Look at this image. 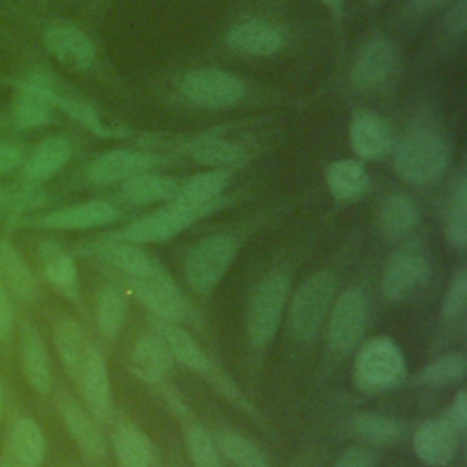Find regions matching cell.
Here are the masks:
<instances>
[{
	"label": "cell",
	"instance_id": "6da1fadb",
	"mask_svg": "<svg viewBox=\"0 0 467 467\" xmlns=\"http://www.w3.org/2000/svg\"><path fill=\"white\" fill-rule=\"evenodd\" d=\"M451 164V146L445 135L431 124L410 128L394 151V170L409 186L438 182Z\"/></svg>",
	"mask_w": 467,
	"mask_h": 467
},
{
	"label": "cell",
	"instance_id": "7a4b0ae2",
	"mask_svg": "<svg viewBox=\"0 0 467 467\" xmlns=\"http://www.w3.org/2000/svg\"><path fill=\"white\" fill-rule=\"evenodd\" d=\"M354 383L365 392L394 389L405 379V358L400 347L385 336L359 345L354 359Z\"/></svg>",
	"mask_w": 467,
	"mask_h": 467
},
{
	"label": "cell",
	"instance_id": "3957f363",
	"mask_svg": "<svg viewBox=\"0 0 467 467\" xmlns=\"http://www.w3.org/2000/svg\"><path fill=\"white\" fill-rule=\"evenodd\" d=\"M290 292V279L283 270H275L261 279L248 305L246 330L255 348H265L277 334L283 310Z\"/></svg>",
	"mask_w": 467,
	"mask_h": 467
},
{
	"label": "cell",
	"instance_id": "277c9868",
	"mask_svg": "<svg viewBox=\"0 0 467 467\" xmlns=\"http://www.w3.org/2000/svg\"><path fill=\"white\" fill-rule=\"evenodd\" d=\"M336 296V279L330 272H316L296 290L288 308V328L299 341L312 339L323 325Z\"/></svg>",
	"mask_w": 467,
	"mask_h": 467
},
{
	"label": "cell",
	"instance_id": "5b68a950",
	"mask_svg": "<svg viewBox=\"0 0 467 467\" xmlns=\"http://www.w3.org/2000/svg\"><path fill=\"white\" fill-rule=\"evenodd\" d=\"M215 212V208H193L170 201V204L137 219L135 223L119 230L111 241L130 243V244H148L161 243L175 237L182 230L190 228L202 217Z\"/></svg>",
	"mask_w": 467,
	"mask_h": 467
},
{
	"label": "cell",
	"instance_id": "8992f818",
	"mask_svg": "<svg viewBox=\"0 0 467 467\" xmlns=\"http://www.w3.org/2000/svg\"><path fill=\"white\" fill-rule=\"evenodd\" d=\"M237 254V241L226 234H213L195 243L186 257L184 275L195 294H210L228 272Z\"/></svg>",
	"mask_w": 467,
	"mask_h": 467
},
{
	"label": "cell",
	"instance_id": "52a82bcc",
	"mask_svg": "<svg viewBox=\"0 0 467 467\" xmlns=\"http://www.w3.org/2000/svg\"><path fill=\"white\" fill-rule=\"evenodd\" d=\"M155 334L164 341L170 354L175 361L182 363L186 368L201 374L206 378L223 396H226L232 401H239L241 394L235 389V385L226 378V374L215 367V363L208 358V354L197 345V341L177 323L153 319Z\"/></svg>",
	"mask_w": 467,
	"mask_h": 467
},
{
	"label": "cell",
	"instance_id": "ba28073f",
	"mask_svg": "<svg viewBox=\"0 0 467 467\" xmlns=\"http://www.w3.org/2000/svg\"><path fill=\"white\" fill-rule=\"evenodd\" d=\"M400 73V55L394 42L383 35L367 40L350 66V84L363 93L389 88Z\"/></svg>",
	"mask_w": 467,
	"mask_h": 467
},
{
	"label": "cell",
	"instance_id": "9c48e42d",
	"mask_svg": "<svg viewBox=\"0 0 467 467\" xmlns=\"http://www.w3.org/2000/svg\"><path fill=\"white\" fill-rule=\"evenodd\" d=\"M328 314V348L339 356H345L359 347L370 314V305L363 290L348 288L339 294Z\"/></svg>",
	"mask_w": 467,
	"mask_h": 467
},
{
	"label": "cell",
	"instance_id": "30bf717a",
	"mask_svg": "<svg viewBox=\"0 0 467 467\" xmlns=\"http://www.w3.org/2000/svg\"><path fill=\"white\" fill-rule=\"evenodd\" d=\"M179 88L186 100L212 109L234 106L246 93V86L237 75L219 67L190 69L182 75Z\"/></svg>",
	"mask_w": 467,
	"mask_h": 467
},
{
	"label": "cell",
	"instance_id": "8fae6325",
	"mask_svg": "<svg viewBox=\"0 0 467 467\" xmlns=\"http://www.w3.org/2000/svg\"><path fill=\"white\" fill-rule=\"evenodd\" d=\"M431 272V261L420 248L398 250L383 272L381 292L389 301H403L429 283Z\"/></svg>",
	"mask_w": 467,
	"mask_h": 467
},
{
	"label": "cell",
	"instance_id": "7c38bea8",
	"mask_svg": "<svg viewBox=\"0 0 467 467\" xmlns=\"http://www.w3.org/2000/svg\"><path fill=\"white\" fill-rule=\"evenodd\" d=\"M130 286L135 297L157 317L162 321H182L188 317L190 308L181 288L171 281V277L161 270L153 275L130 279Z\"/></svg>",
	"mask_w": 467,
	"mask_h": 467
},
{
	"label": "cell",
	"instance_id": "4fadbf2b",
	"mask_svg": "<svg viewBox=\"0 0 467 467\" xmlns=\"http://www.w3.org/2000/svg\"><path fill=\"white\" fill-rule=\"evenodd\" d=\"M460 432L445 416L423 421L412 436V447L418 458L429 465H447L460 449Z\"/></svg>",
	"mask_w": 467,
	"mask_h": 467
},
{
	"label": "cell",
	"instance_id": "5bb4252c",
	"mask_svg": "<svg viewBox=\"0 0 467 467\" xmlns=\"http://www.w3.org/2000/svg\"><path fill=\"white\" fill-rule=\"evenodd\" d=\"M46 49L66 67L88 71L97 58L93 40L77 26L55 24L44 33Z\"/></svg>",
	"mask_w": 467,
	"mask_h": 467
},
{
	"label": "cell",
	"instance_id": "9a60e30c",
	"mask_svg": "<svg viewBox=\"0 0 467 467\" xmlns=\"http://www.w3.org/2000/svg\"><path fill=\"white\" fill-rule=\"evenodd\" d=\"M348 140L361 161L385 159L394 146L389 124L370 109L354 111L348 124Z\"/></svg>",
	"mask_w": 467,
	"mask_h": 467
},
{
	"label": "cell",
	"instance_id": "2e32d148",
	"mask_svg": "<svg viewBox=\"0 0 467 467\" xmlns=\"http://www.w3.org/2000/svg\"><path fill=\"white\" fill-rule=\"evenodd\" d=\"M159 157L135 150H111L99 155L88 168V179L93 184L124 182L135 175L151 171L159 164Z\"/></svg>",
	"mask_w": 467,
	"mask_h": 467
},
{
	"label": "cell",
	"instance_id": "e0dca14e",
	"mask_svg": "<svg viewBox=\"0 0 467 467\" xmlns=\"http://www.w3.org/2000/svg\"><path fill=\"white\" fill-rule=\"evenodd\" d=\"M224 42L232 51L244 57H270L283 47L285 36L275 24L261 18H250L232 26Z\"/></svg>",
	"mask_w": 467,
	"mask_h": 467
},
{
	"label": "cell",
	"instance_id": "ac0fdd59",
	"mask_svg": "<svg viewBox=\"0 0 467 467\" xmlns=\"http://www.w3.org/2000/svg\"><path fill=\"white\" fill-rule=\"evenodd\" d=\"M57 88L44 75H35L20 84L13 106V117L20 128H36L51 120L53 97Z\"/></svg>",
	"mask_w": 467,
	"mask_h": 467
},
{
	"label": "cell",
	"instance_id": "d6986e66",
	"mask_svg": "<svg viewBox=\"0 0 467 467\" xmlns=\"http://www.w3.org/2000/svg\"><path fill=\"white\" fill-rule=\"evenodd\" d=\"M78 379L82 385V394L89 409V414L99 421H108L113 412V401L108 367L99 350L89 348Z\"/></svg>",
	"mask_w": 467,
	"mask_h": 467
},
{
	"label": "cell",
	"instance_id": "ffe728a7",
	"mask_svg": "<svg viewBox=\"0 0 467 467\" xmlns=\"http://www.w3.org/2000/svg\"><path fill=\"white\" fill-rule=\"evenodd\" d=\"M119 212L106 201H88L44 215L38 224L47 230H88L111 224Z\"/></svg>",
	"mask_w": 467,
	"mask_h": 467
},
{
	"label": "cell",
	"instance_id": "44dd1931",
	"mask_svg": "<svg viewBox=\"0 0 467 467\" xmlns=\"http://www.w3.org/2000/svg\"><path fill=\"white\" fill-rule=\"evenodd\" d=\"M58 410L77 447L91 460L102 458L106 454V441L93 416L66 394L58 398Z\"/></svg>",
	"mask_w": 467,
	"mask_h": 467
},
{
	"label": "cell",
	"instance_id": "7402d4cb",
	"mask_svg": "<svg viewBox=\"0 0 467 467\" xmlns=\"http://www.w3.org/2000/svg\"><path fill=\"white\" fill-rule=\"evenodd\" d=\"M232 179V170L212 168L201 171L179 186L173 202L193 208H219L223 204V193Z\"/></svg>",
	"mask_w": 467,
	"mask_h": 467
},
{
	"label": "cell",
	"instance_id": "603a6c76",
	"mask_svg": "<svg viewBox=\"0 0 467 467\" xmlns=\"http://www.w3.org/2000/svg\"><path fill=\"white\" fill-rule=\"evenodd\" d=\"M20 361L31 389L47 394L51 390V361L40 332L31 323H24L20 328Z\"/></svg>",
	"mask_w": 467,
	"mask_h": 467
},
{
	"label": "cell",
	"instance_id": "cb8c5ba5",
	"mask_svg": "<svg viewBox=\"0 0 467 467\" xmlns=\"http://www.w3.org/2000/svg\"><path fill=\"white\" fill-rule=\"evenodd\" d=\"M173 356L157 334H148L137 339L131 354L133 374L148 385L164 381L173 367Z\"/></svg>",
	"mask_w": 467,
	"mask_h": 467
},
{
	"label": "cell",
	"instance_id": "d4e9b609",
	"mask_svg": "<svg viewBox=\"0 0 467 467\" xmlns=\"http://www.w3.org/2000/svg\"><path fill=\"white\" fill-rule=\"evenodd\" d=\"M420 223V208L407 193L389 195L378 212V230L383 239L394 243L407 237Z\"/></svg>",
	"mask_w": 467,
	"mask_h": 467
},
{
	"label": "cell",
	"instance_id": "484cf974",
	"mask_svg": "<svg viewBox=\"0 0 467 467\" xmlns=\"http://www.w3.org/2000/svg\"><path fill=\"white\" fill-rule=\"evenodd\" d=\"M325 179L332 197L341 202L358 201L370 188V179L365 166L354 159L334 161L327 168Z\"/></svg>",
	"mask_w": 467,
	"mask_h": 467
},
{
	"label": "cell",
	"instance_id": "4316f807",
	"mask_svg": "<svg viewBox=\"0 0 467 467\" xmlns=\"http://www.w3.org/2000/svg\"><path fill=\"white\" fill-rule=\"evenodd\" d=\"M119 467H153L155 449L150 436L131 421L120 423L113 434Z\"/></svg>",
	"mask_w": 467,
	"mask_h": 467
},
{
	"label": "cell",
	"instance_id": "83f0119b",
	"mask_svg": "<svg viewBox=\"0 0 467 467\" xmlns=\"http://www.w3.org/2000/svg\"><path fill=\"white\" fill-rule=\"evenodd\" d=\"M186 153L201 164L232 170L246 162L248 155L241 144L215 135H202L186 144Z\"/></svg>",
	"mask_w": 467,
	"mask_h": 467
},
{
	"label": "cell",
	"instance_id": "f1b7e54d",
	"mask_svg": "<svg viewBox=\"0 0 467 467\" xmlns=\"http://www.w3.org/2000/svg\"><path fill=\"white\" fill-rule=\"evenodd\" d=\"M99 254L104 261H108V265L120 270L130 279L148 277L162 270V266L146 250L130 243L111 241L109 244H104Z\"/></svg>",
	"mask_w": 467,
	"mask_h": 467
},
{
	"label": "cell",
	"instance_id": "f546056e",
	"mask_svg": "<svg viewBox=\"0 0 467 467\" xmlns=\"http://www.w3.org/2000/svg\"><path fill=\"white\" fill-rule=\"evenodd\" d=\"M9 451L18 467H40L46 454V440L35 420L18 418L13 423Z\"/></svg>",
	"mask_w": 467,
	"mask_h": 467
},
{
	"label": "cell",
	"instance_id": "4dcf8cb0",
	"mask_svg": "<svg viewBox=\"0 0 467 467\" xmlns=\"http://www.w3.org/2000/svg\"><path fill=\"white\" fill-rule=\"evenodd\" d=\"M179 190V184L166 177L155 173H140L124 182H120V197L137 206L155 204V202H170Z\"/></svg>",
	"mask_w": 467,
	"mask_h": 467
},
{
	"label": "cell",
	"instance_id": "1f68e13d",
	"mask_svg": "<svg viewBox=\"0 0 467 467\" xmlns=\"http://www.w3.org/2000/svg\"><path fill=\"white\" fill-rule=\"evenodd\" d=\"M0 281L18 299L27 301L36 294L31 268L7 239H0Z\"/></svg>",
	"mask_w": 467,
	"mask_h": 467
},
{
	"label": "cell",
	"instance_id": "d6a6232c",
	"mask_svg": "<svg viewBox=\"0 0 467 467\" xmlns=\"http://www.w3.org/2000/svg\"><path fill=\"white\" fill-rule=\"evenodd\" d=\"M71 157V144L64 137L42 140L26 162V179L38 184L51 179Z\"/></svg>",
	"mask_w": 467,
	"mask_h": 467
},
{
	"label": "cell",
	"instance_id": "836d02e7",
	"mask_svg": "<svg viewBox=\"0 0 467 467\" xmlns=\"http://www.w3.org/2000/svg\"><path fill=\"white\" fill-rule=\"evenodd\" d=\"M55 348L64 370L71 378L78 379L82 367L86 363L89 347H88L82 327L75 319H62L55 327Z\"/></svg>",
	"mask_w": 467,
	"mask_h": 467
},
{
	"label": "cell",
	"instance_id": "e575fe53",
	"mask_svg": "<svg viewBox=\"0 0 467 467\" xmlns=\"http://www.w3.org/2000/svg\"><path fill=\"white\" fill-rule=\"evenodd\" d=\"M126 316H128L126 294L115 285L102 286L95 305V317H97L99 330L109 339L117 337L124 327Z\"/></svg>",
	"mask_w": 467,
	"mask_h": 467
},
{
	"label": "cell",
	"instance_id": "d590c367",
	"mask_svg": "<svg viewBox=\"0 0 467 467\" xmlns=\"http://www.w3.org/2000/svg\"><path fill=\"white\" fill-rule=\"evenodd\" d=\"M46 279L67 297H75L78 290V270L73 257L55 244H47L42 254Z\"/></svg>",
	"mask_w": 467,
	"mask_h": 467
},
{
	"label": "cell",
	"instance_id": "8d00e7d4",
	"mask_svg": "<svg viewBox=\"0 0 467 467\" xmlns=\"http://www.w3.org/2000/svg\"><path fill=\"white\" fill-rule=\"evenodd\" d=\"M352 429L359 438H363L368 443H376V445H389V443L400 441V440H403L405 431H407L405 423H401L394 418L372 414V412L358 414L352 420Z\"/></svg>",
	"mask_w": 467,
	"mask_h": 467
},
{
	"label": "cell",
	"instance_id": "74e56055",
	"mask_svg": "<svg viewBox=\"0 0 467 467\" xmlns=\"http://www.w3.org/2000/svg\"><path fill=\"white\" fill-rule=\"evenodd\" d=\"M215 441L219 452L224 454L235 467H270L265 452L241 432L219 431Z\"/></svg>",
	"mask_w": 467,
	"mask_h": 467
},
{
	"label": "cell",
	"instance_id": "f35d334b",
	"mask_svg": "<svg viewBox=\"0 0 467 467\" xmlns=\"http://www.w3.org/2000/svg\"><path fill=\"white\" fill-rule=\"evenodd\" d=\"M445 235L452 248L463 250L467 244V179L462 173L454 184L445 215Z\"/></svg>",
	"mask_w": 467,
	"mask_h": 467
},
{
	"label": "cell",
	"instance_id": "ab89813d",
	"mask_svg": "<svg viewBox=\"0 0 467 467\" xmlns=\"http://www.w3.org/2000/svg\"><path fill=\"white\" fill-rule=\"evenodd\" d=\"M467 370V358L460 352H451L436 361L423 367L418 374L420 383L423 385H451L454 381H460L465 376Z\"/></svg>",
	"mask_w": 467,
	"mask_h": 467
},
{
	"label": "cell",
	"instance_id": "60d3db41",
	"mask_svg": "<svg viewBox=\"0 0 467 467\" xmlns=\"http://www.w3.org/2000/svg\"><path fill=\"white\" fill-rule=\"evenodd\" d=\"M53 106H58L62 111H66L71 119H75L77 122H80L88 131L99 135V137H120L126 135L122 131H115L111 128H108L102 119L99 117V113L86 102L77 100V99H69V97H62L58 93H55L53 97Z\"/></svg>",
	"mask_w": 467,
	"mask_h": 467
},
{
	"label": "cell",
	"instance_id": "b9f144b4",
	"mask_svg": "<svg viewBox=\"0 0 467 467\" xmlns=\"http://www.w3.org/2000/svg\"><path fill=\"white\" fill-rule=\"evenodd\" d=\"M186 451L195 467H223L217 441L199 425H190L184 432Z\"/></svg>",
	"mask_w": 467,
	"mask_h": 467
},
{
	"label": "cell",
	"instance_id": "7bdbcfd3",
	"mask_svg": "<svg viewBox=\"0 0 467 467\" xmlns=\"http://www.w3.org/2000/svg\"><path fill=\"white\" fill-rule=\"evenodd\" d=\"M467 306V270L460 268L445 292L443 305H441V314L445 319H456L465 312Z\"/></svg>",
	"mask_w": 467,
	"mask_h": 467
},
{
	"label": "cell",
	"instance_id": "ee69618b",
	"mask_svg": "<svg viewBox=\"0 0 467 467\" xmlns=\"http://www.w3.org/2000/svg\"><path fill=\"white\" fill-rule=\"evenodd\" d=\"M443 29L452 38H462L467 31V0H454L443 16Z\"/></svg>",
	"mask_w": 467,
	"mask_h": 467
},
{
	"label": "cell",
	"instance_id": "f6af8a7d",
	"mask_svg": "<svg viewBox=\"0 0 467 467\" xmlns=\"http://www.w3.org/2000/svg\"><path fill=\"white\" fill-rule=\"evenodd\" d=\"M332 467H376V458L367 447L352 445L337 456Z\"/></svg>",
	"mask_w": 467,
	"mask_h": 467
},
{
	"label": "cell",
	"instance_id": "bcb514c9",
	"mask_svg": "<svg viewBox=\"0 0 467 467\" xmlns=\"http://www.w3.org/2000/svg\"><path fill=\"white\" fill-rule=\"evenodd\" d=\"M35 202H38V195L31 188H24V190L9 188L7 192H0V208L20 210L26 206H33Z\"/></svg>",
	"mask_w": 467,
	"mask_h": 467
},
{
	"label": "cell",
	"instance_id": "7dc6e473",
	"mask_svg": "<svg viewBox=\"0 0 467 467\" xmlns=\"http://www.w3.org/2000/svg\"><path fill=\"white\" fill-rule=\"evenodd\" d=\"M460 432L465 431L467 427V392L465 390H460L456 394V398L452 400L451 407L445 410L443 414Z\"/></svg>",
	"mask_w": 467,
	"mask_h": 467
},
{
	"label": "cell",
	"instance_id": "c3c4849f",
	"mask_svg": "<svg viewBox=\"0 0 467 467\" xmlns=\"http://www.w3.org/2000/svg\"><path fill=\"white\" fill-rule=\"evenodd\" d=\"M15 312L11 306V297L7 288L0 281V341H5L13 332Z\"/></svg>",
	"mask_w": 467,
	"mask_h": 467
},
{
	"label": "cell",
	"instance_id": "681fc988",
	"mask_svg": "<svg viewBox=\"0 0 467 467\" xmlns=\"http://www.w3.org/2000/svg\"><path fill=\"white\" fill-rule=\"evenodd\" d=\"M20 164V153L16 148L0 142V175L13 171Z\"/></svg>",
	"mask_w": 467,
	"mask_h": 467
},
{
	"label": "cell",
	"instance_id": "f907efd6",
	"mask_svg": "<svg viewBox=\"0 0 467 467\" xmlns=\"http://www.w3.org/2000/svg\"><path fill=\"white\" fill-rule=\"evenodd\" d=\"M447 2H452V0H412L410 5L416 13H429V11L441 7Z\"/></svg>",
	"mask_w": 467,
	"mask_h": 467
},
{
	"label": "cell",
	"instance_id": "816d5d0a",
	"mask_svg": "<svg viewBox=\"0 0 467 467\" xmlns=\"http://www.w3.org/2000/svg\"><path fill=\"white\" fill-rule=\"evenodd\" d=\"M334 15H341L343 11V5H345V0H321Z\"/></svg>",
	"mask_w": 467,
	"mask_h": 467
},
{
	"label": "cell",
	"instance_id": "f5cc1de1",
	"mask_svg": "<svg viewBox=\"0 0 467 467\" xmlns=\"http://www.w3.org/2000/svg\"><path fill=\"white\" fill-rule=\"evenodd\" d=\"M0 414H2V385H0Z\"/></svg>",
	"mask_w": 467,
	"mask_h": 467
},
{
	"label": "cell",
	"instance_id": "db71d44e",
	"mask_svg": "<svg viewBox=\"0 0 467 467\" xmlns=\"http://www.w3.org/2000/svg\"><path fill=\"white\" fill-rule=\"evenodd\" d=\"M368 2H378V0H368Z\"/></svg>",
	"mask_w": 467,
	"mask_h": 467
},
{
	"label": "cell",
	"instance_id": "11a10c76",
	"mask_svg": "<svg viewBox=\"0 0 467 467\" xmlns=\"http://www.w3.org/2000/svg\"><path fill=\"white\" fill-rule=\"evenodd\" d=\"M5 467H7V465H5Z\"/></svg>",
	"mask_w": 467,
	"mask_h": 467
}]
</instances>
